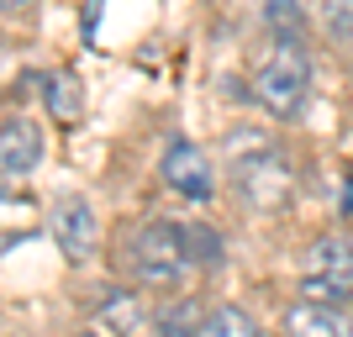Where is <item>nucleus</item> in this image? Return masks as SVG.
<instances>
[{
  "mask_svg": "<svg viewBox=\"0 0 353 337\" xmlns=\"http://www.w3.org/2000/svg\"><path fill=\"white\" fill-rule=\"evenodd\" d=\"M95 332L101 337H148V306L132 290H101L95 300Z\"/></svg>",
  "mask_w": 353,
  "mask_h": 337,
  "instance_id": "obj_8",
  "label": "nucleus"
},
{
  "mask_svg": "<svg viewBox=\"0 0 353 337\" xmlns=\"http://www.w3.org/2000/svg\"><path fill=\"white\" fill-rule=\"evenodd\" d=\"M37 163H43V132H37V121L11 116L6 127H0V174L6 179H27Z\"/></svg>",
  "mask_w": 353,
  "mask_h": 337,
  "instance_id": "obj_7",
  "label": "nucleus"
},
{
  "mask_svg": "<svg viewBox=\"0 0 353 337\" xmlns=\"http://www.w3.org/2000/svg\"><path fill=\"white\" fill-rule=\"evenodd\" d=\"M48 111H53V116H79V85H74V74H53V79H48Z\"/></svg>",
  "mask_w": 353,
  "mask_h": 337,
  "instance_id": "obj_11",
  "label": "nucleus"
},
{
  "mask_svg": "<svg viewBox=\"0 0 353 337\" xmlns=\"http://www.w3.org/2000/svg\"><path fill=\"white\" fill-rule=\"evenodd\" d=\"M311 95V53L301 37H274L253 69V101L269 116H295Z\"/></svg>",
  "mask_w": 353,
  "mask_h": 337,
  "instance_id": "obj_3",
  "label": "nucleus"
},
{
  "mask_svg": "<svg viewBox=\"0 0 353 337\" xmlns=\"http://www.w3.org/2000/svg\"><path fill=\"white\" fill-rule=\"evenodd\" d=\"M264 21H269V27H280V37H301V32H306V11H301L295 0H269Z\"/></svg>",
  "mask_w": 353,
  "mask_h": 337,
  "instance_id": "obj_12",
  "label": "nucleus"
},
{
  "mask_svg": "<svg viewBox=\"0 0 353 337\" xmlns=\"http://www.w3.org/2000/svg\"><path fill=\"white\" fill-rule=\"evenodd\" d=\"M227 159H232V190L243 195L248 211H259V216L285 211V201L295 190V174H290V159H285V147L274 137L259 132V127H237L227 137Z\"/></svg>",
  "mask_w": 353,
  "mask_h": 337,
  "instance_id": "obj_1",
  "label": "nucleus"
},
{
  "mask_svg": "<svg viewBox=\"0 0 353 337\" xmlns=\"http://www.w3.org/2000/svg\"><path fill=\"white\" fill-rule=\"evenodd\" d=\"M343 216H353V169H348V179H343Z\"/></svg>",
  "mask_w": 353,
  "mask_h": 337,
  "instance_id": "obj_16",
  "label": "nucleus"
},
{
  "mask_svg": "<svg viewBox=\"0 0 353 337\" xmlns=\"http://www.w3.org/2000/svg\"><path fill=\"white\" fill-rule=\"evenodd\" d=\"M322 27L338 43H353V0H322Z\"/></svg>",
  "mask_w": 353,
  "mask_h": 337,
  "instance_id": "obj_14",
  "label": "nucleus"
},
{
  "mask_svg": "<svg viewBox=\"0 0 353 337\" xmlns=\"http://www.w3.org/2000/svg\"><path fill=\"white\" fill-rule=\"evenodd\" d=\"M159 169H163V185H169L174 195H185V201H211V190H216L206 147H195L190 137H174V143L163 147Z\"/></svg>",
  "mask_w": 353,
  "mask_h": 337,
  "instance_id": "obj_6",
  "label": "nucleus"
},
{
  "mask_svg": "<svg viewBox=\"0 0 353 337\" xmlns=\"http://www.w3.org/2000/svg\"><path fill=\"white\" fill-rule=\"evenodd\" d=\"M48 227H53V243H59V253L69 264H90L95 258L101 227H95V211H90L85 195H59L53 211H48Z\"/></svg>",
  "mask_w": 353,
  "mask_h": 337,
  "instance_id": "obj_5",
  "label": "nucleus"
},
{
  "mask_svg": "<svg viewBox=\"0 0 353 337\" xmlns=\"http://www.w3.org/2000/svg\"><path fill=\"white\" fill-rule=\"evenodd\" d=\"M148 337H201V327H195V306H174V311H163L159 327Z\"/></svg>",
  "mask_w": 353,
  "mask_h": 337,
  "instance_id": "obj_13",
  "label": "nucleus"
},
{
  "mask_svg": "<svg viewBox=\"0 0 353 337\" xmlns=\"http://www.w3.org/2000/svg\"><path fill=\"white\" fill-rule=\"evenodd\" d=\"M85 337H101V332H95V327H90V332H85Z\"/></svg>",
  "mask_w": 353,
  "mask_h": 337,
  "instance_id": "obj_17",
  "label": "nucleus"
},
{
  "mask_svg": "<svg viewBox=\"0 0 353 337\" xmlns=\"http://www.w3.org/2000/svg\"><path fill=\"white\" fill-rule=\"evenodd\" d=\"M21 11H32V0H0V16H21Z\"/></svg>",
  "mask_w": 353,
  "mask_h": 337,
  "instance_id": "obj_15",
  "label": "nucleus"
},
{
  "mask_svg": "<svg viewBox=\"0 0 353 337\" xmlns=\"http://www.w3.org/2000/svg\"><path fill=\"white\" fill-rule=\"evenodd\" d=\"M301 295L322 300V306H348L353 300V243L348 237H316L306 248Z\"/></svg>",
  "mask_w": 353,
  "mask_h": 337,
  "instance_id": "obj_4",
  "label": "nucleus"
},
{
  "mask_svg": "<svg viewBox=\"0 0 353 337\" xmlns=\"http://www.w3.org/2000/svg\"><path fill=\"white\" fill-rule=\"evenodd\" d=\"M201 337H259V327H253V316L243 306H216V311H206Z\"/></svg>",
  "mask_w": 353,
  "mask_h": 337,
  "instance_id": "obj_10",
  "label": "nucleus"
},
{
  "mask_svg": "<svg viewBox=\"0 0 353 337\" xmlns=\"http://www.w3.org/2000/svg\"><path fill=\"white\" fill-rule=\"evenodd\" d=\"M127 258H132V279L148 285V290H179V285L195 274V264H201L190 232L174 227V221H148V227H137L132 243H127Z\"/></svg>",
  "mask_w": 353,
  "mask_h": 337,
  "instance_id": "obj_2",
  "label": "nucleus"
},
{
  "mask_svg": "<svg viewBox=\"0 0 353 337\" xmlns=\"http://www.w3.org/2000/svg\"><path fill=\"white\" fill-rule=\"evenodd\" d=\"M285 332H290V337H353V316L343 306L295 300V306L285 311Z\"/></svg>",
  "mask_w": 353,
  "mask_h": 337,
  "instance_id": "obj_9",
  "label": "nucleus"
}]
</instances>
